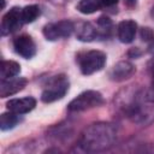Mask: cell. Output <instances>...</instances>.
<instances>
[{
  "label": "cell",
  "mask_w": 154,
  "mask_h": 154,
  "mask_svg": "<svg viewBox=\"0 0 154 154\" xmlns=\"http://www.w3.org/2000/svg\"><path fill=\"white\" fill-rule=\"evenodd\" d=\"M117 138V130L109 123H94L81 134L79 146L83 150L95 153L111 148Z\"/></svg>",
  "instance_id": "cell-1"
},
{
  "label": "cell",
  "mask_w": 154,
  "mask_h": 154,
  "mask_svg": "<svg viewBox=\"0 0 154 154\" xmlns=\"http://www.w3.org/2000/svg\"><path fill=\"white\" fill-rule=\"evenodd\" d=\"M126 114L140 125H148L154 122V94L148 90L136 93L126 105Z\"/></svg>",
  "instance_id": "cell-2"
},
{
  "label": "cell",
  "mask_w": 154,
  "mask_h": 154,
  "mask_svg": "<svg viewBox=\"0 0 154 154\" xmlns=\"http://www.w3.org/2000/svg\"><path fill=\"white\" fill-rule=\"evenodd\" d=\"M77 61L83 75H93L102 70V67L105 66L106 54L101 51H88L79 53L77 55Z\"/></svg>",
  "instance_id": "cell-3"
},
{
  "label": "cell",
  "mask_w": 154,
  "mask_h": 154,
  "mask_svg": "<svg viewBox=\"0 0 154 154\" xmlns=\"http://www.w3.org/2000/svg\"><path fill=\"white\" fill-rule=\"evenodd\" d=\"M69 90V79L65 75L54 76L48 81V84L41 94V100L46 103L54 102L65 96Z\"/></svg>",
  "instance_id": "cell-4"
},
{
  "label": "cell",
  "mask_w": 154,
  "mask_h": 154,
  "mask_svg": "<svg viewBox=\"0 0 154 154\" xmlns=\"http://www.w3.org/2000/svg\"><path fill=\"white\" fill-rule=\"evenodd\" d=\"M103 103L102 95L96 90H87L76 96L67 106L71 112H82L94 107H99Z\"/></svg>",
  "instance_id": "cell-5"
},
{
  "label": "cell",
  "mask_w": 154,
  "mask_h": 154,
  "mask_svg": "<svg viewBox=\"0 0 154 154\" xmlns=\"http://www.w3.org/2000/svg\"><path fill=\"white\" fill-rule=\"evenodd\" d=\"M75 30V25L70 20H59L49 23L43 28V35L49 41H57L63 37H69Z\"/></svg>",
  "instance_id": "cell-6"
},
{
  "label": "cell",
  "mask_w": 154,
  "mask_h": 154,
  "mask_svg": "<svg viewBox=\"0 0 154 154\" xmlns=\"http://www.w3.org/2000/svg\"><path fill=\"white\" fill-rule=\"evenodd\" d=\"M23 18H22V8L19 7H12L4 17L1 20V34L2 35H8L11 32H14L18 30L22 24H23Z\"/></svg>",
  "instance_id": "cell-7"
},
{
  "label": "cell",
  "mask_w": 154,
  "mask_h": 154,
  "mask_svg": "<svg viewBox=\"0 0 154 154\" xmlns=\"http://www.w3.org/2000/svg\"><path fill=\"white\" fill-rule=\"evenodd\" d=\"M13 47L17 54L25 59H30L36 53V46L34 40L29 35H19L13 40Z\"/></svg>",
  "instance_id": "cell-8"
},
{
  "label": "cell",
  "mask_w": 154,
  "mask_h": 154,
  "mask_svg": "<svg viewBox=\"0 0 154 154\" xmlns=\"http://www.w3.org/2000/svg\"><path fill=\"white\" fill-rule=\"evenodd\" d=\"M26 85V79L23 77H12L7 79H1L0 82V96L7 97L17 94Z\"/></svg>",
  "instance_id": "cell-9"
},
{
  "label": "cell",
  "mask_w": 154,
  "mask_h": 154,
  "mask_svg": "<svg viewBox=\"0 0 154 154\" xmlns=\"http://www.w3.org/2000/svg\"><path fill=\"white\" fill-rule=\"evenodd\" d=\"M7 109L16 113V114H25L30 111H32L36 106V100L31 96H25L20 99H12L7 103Z\"/></svg>",
  "instance_id": "cell-10"
},
{
  "label": "cell",
  "mask_w": 154,
  "mask_h": 154,
  "mask_svg": "<svg viewBox=\"0 0 154 154\" xmlns=\"http://www.w3.org/2000/svg\"><path fill=\"white\" fill-rule=\"evenodd\" d=\"M135 73V67L129 61H119L109 71V77L112 81L122 82L130 78Z\"/></svg>",
  "instance_id": "cell-11"
},
{
  "label": "cell",
  "mask_w": 154,
  "mask_h": 154,
  "mask_svg": "<svg viewBox=\"0 0 154 154\" xmlns=\"http://www.w3.org/2000/svg\"><path fill=\"white\" fill-rule=\"evenodd\" d=\"M136 31H137V24H136V22H134L131 19H126V20L120 22L118 24V28H117L118 38L123 43L132 42L135 38Z\"/></svg>",
  "instance_id": "cell-12"
},
{
  "label": "cell",
  "mask_w": 154,
  "mask_h": 154,
  "mask_svg": "<svg viewBox=\"0 0 154 154\" xmlns=\"http://www.w3.org/2000/svg\"><path fill=\"white\" fill-rule=\"evenodd\" d=\"M76 30V36L78 40L84 41V42H90L93 40H95L96 37H99V32H97V28L95 25H93L89 22H81L75 26Z\"/></svg>",
  "instance_id": "cell-13"
},
{
  "label": "cell",
  "mask_w": 154,
  "mask_h": 154,
  "mask_svg": "<svg viewBox=\"0 0 154 154\" xmlns=\"http://www.w3.org/2000/svg\"><path fill=\"white\" fill-rule=\"evenodd\" d=\"M20 72V65L13 60H2L1 69H0V76L1 79H7L16 77Z\"/></svg>",
  "instance_id": "cell-14"
},
{
  "label": "cell",
  "mask_w": 154,
  "mask_h": 154,
  "mask_svg": "<svg viewBox=\"0 0 154 154\" xmlns=\"http://www.w3.org/2000/svg\"><path fill=\"white\" fill-rule=\"evenodd\" d=\"M19 114H16L11 111L7 113H2L0 116V129L2 131H7L10 129H13L18 123H19Z\"/></svg>",
  "instance_id": "cell-15"
},
{
  "label": "cell",
  "mask_w": 154,
  "mask_h": 154,
  "mask_svg": "<svg viewBox=\"0 0 154 154\" xmlns=\"http://www.w3.org/2000/svg\"><path fill=\"white\" fill-rule=\"evenodd\" d=\"M101 7V4H100V0H81L76 8L83 13V14H90V13H94L96 12L99 8Z\"/></svg>",
  "instance_id": "cell-16"
},
{
  "label": "cell",
  "mask_w": 154,
  "mask_h": 154,
  "mask_svg": "<svg viewBox=\"0 0 154 154\" xmlns=\"http://www.w3.org/2000/svg\"><path fill=\"white\" fill-rule=\"evenodd\" d=\"M40 16V7L37 5H29L22 8V18L24 23H32Z\"/></svg>",
  "instance_id": "cell-17"
},
{
  "label": "cell",
  "mask_w": 154,
  "mask_h": 154,
  "mask_svg": "<svg viewBox=\"0 0 154 154\" xmlns=\"http://www.w3.org/2000/svg\"><path fill=\"white\" fill-rule=\"evenodd\" d=\"M96 28H97V32H99V37H105L109 34L111 28H112V22L108 17L106 16H101L97 19L96 23Z\"/></svg>",
  "instance_id": "cell-18"
},
{
  "label": "cell",
  "mask_w": 154,
  "mask_h": 154,
  "mask_svg": "<svg viewBox=\"0 0 154 154\" xmlns=\"http://www.w3.org/2000/svg\"><path fill=\"white\" fill-rule=\"evenodd\" d=\"M141 38L143 41H153L154 40V34L149 28H143L141 30Z\"/></svg>",
  "instance_id": "cell-19"
},
{
  "label": "cell",
  "mask_w": 154,
  "mask_h": 154,
  "mask_svg": "<svg viewBox=\"0 0 154 154\" xmlns=\"http://www.w3.org/2000/svg\"><path fill=\"white\" fill-rule=\"evenodd\" d=\"M117 2L118 0H100L101 7H111V6H114Z\"/></svg>",
  "instance_id": "cell-20"
},
{
  "label": "cell",
  "mask_w": 154,
  "mask_h": 154,
  "mask_svg": "<svg viewBox=\"0 0 154 154\" xmlns=\"http://www.w3.org/2000/svg\"><path fill=\"white\" fill-rule=\"evenodd\" d=\"M152 83H153V87H154V64L152 66Z\"/></svg>",
  "instance_id": "cell-21"
},
{
  "label": "cell",
  "mask_w": 154,
  "mask_h": 154,
  "mask_svg": "<svg viewBox=\"0 0 154 154\" xmlns=\"http://www.w3.org/2000/svg\"><path fill=\"white\" fill-rule=\"evenodd\" d=\"M150 52H154V40H153V42H152V45H150Z\"/></svg>",
  "instance_id": "cell-22"
},
{
  "label": "cell",
  "mask_w": 154,
  "mask_h": 154,
  "mask_svg": "<svg viewBox=\"0 0 154 154\" xmlns=\"http://www.w3.org/2000/svg\"><path fill=\"white\" fill-rule=\"evenodd\" d=\"M2 1V6H1V8H5V0H1Z\"/></svg>",
  "instance_id": "cell-23"
},
{
  "label": "cell",
  "mask_w": 154,
  "mask_h": 154,
  "mask_svg": "<svg viewBox=\"0 0 154 154\" xmlns=\"http://www.w3.org/2000/svg\"><path fill=\"white\" fill-rule=\"evenodd\" d=\"M152 16H153V18H154V6H153V8H152Z\"/></svg>",
  "instance_id": "cell-24"
}]
</instances>
